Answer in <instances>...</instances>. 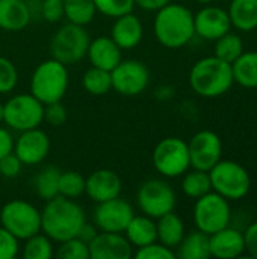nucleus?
Returning a JSON list of instances; mask_svg holds the SVG:
<instances>
[{
  "mask_svg": "<svg viewBox=\"0 0 257 259\" xmlns=\"http://www.w3.org/2000/svg\"><path fill=\"white\" fill-rule=\"evenodd\" d=\"M70 76L67 65L50 58L41 62L30 77V94H33L41 103L48 105L61 102L67 94Z\"/></svg>",
  "mask_w": 257,
  "mask_h": 259,
  "instance_id": "4",
  "label": "nucleus"
},
{
  "mask_svg": "<svg viewBox=\"0 0 257 259\" xmlns=\"http://www.w3.org/2000/svg\"><path fill=\"white\" fill-rule=\"evenodd\" d=\"M82 87L86 93L92 96H105L112 90L111 71L91 67L82 76Z\"/></svg>",
  "mask_w": 257,
  "mask_h": 259,
  "instance_id": "32",
  "label": "nucleus"
},
{
  "mask_svg": "<svg viewBox=\"0 0 257 259\" xmlns=\"http://www.w3.org/2000/svg\"><path fill=\"white\" fill-rule=\"evenodd\" d=\"M156 231H158V241L173 250L180 244L185 237V223L183 220L174 212H168L159 219H156Z\"/></svg>",
  "mask_w": 257,
  "mask_h": 259,
  "instance_id": "24",
  "label": "nucleus"
},
{
  "mask_svg": "<svg viewBox=\"0 0 257 259\" xmlns=\"http://www.w3.org/2000/svg\"><path fill=\"white\" fill-rule=\"evenodd\" d=\"M59 178H61L59 168L53 165L44 167L33 179L35 194L44 202L59 196Z\"/></svg>",
  "mask_w": 257,
  "mask_h": 259,
  "instance_id": "28",
  "label": "nucleus"
},
{
  "mask_svg": "<svg viewBox=\"0 0 257 259\" xmlns=\"http://www.w3.org/2000/svg\"><path fill=\"white\" fill-rule=\"evenodd\" d=\"M182 191L185 193V196L194 200L212 191L209 171H203L197 168H192L191 171L188 170L182 179Z\"/></svg>",
  "mask_w": 257,
  "mask_h": 259,
  "instance_id": "30",
  "label": "nucleus"
},
{
  "mask_svg": "<svg viewBox=\"0 0 257 259\" xmlns=\"http://www.w3.org/2000/svg\"><path fill=\"white\" fill-rule=\"evenodd\" d=\"M55 256L53 241L45 234H35L24 240L23 258L24 259H50Z\"/></svg>",
  "mask_w": 257,
  "mask_h": 259,
  "instance_id": "33",
  "label": "nucleus"
},
{
  "mask_svg": "<svg viewBox=\"0 0 257 259\" xmlns=\"http://www.w3.org/2000/svg\"><path fill=\"white\" fill-rule=\"evenodd\" d=\"M244 244H245V252L257 259V222L251 223L245 232H244Z\"/></svg>",
  "mask_w": 257,
  "mask_h": 259,
  "instance_id": "43",
  "label": "nucleus"
},
{
  "mask_svg": "<svg viewBox=\"0 0 257 259\" xmlns=\"http://www.w3.org/2000/svg\"><path fill=\"white\" fill-rule=\"evenodd\" d=\"M191 167L209 171L223 156V141L214 131H200L188 143Z\"/></svg>",
  "mask_w": 257,
  "mask_h": 259,
  "instance_id": "14",
  "label": "nucleus"
},
{
  "mask_svg": "<svg viewBox=\"0 0 257 259\" xmlns=\"http://www.w3.org/2000/svg\"><path fill=\"white\" fill-rule=\"evenodd\" d=\"M112 90L118 94L132 97L144 93L150 82L147 65L138 59H123L112 71Z\"/></svg>",
  "mask_w": 257,
  "mask_h": 259,
  "instance_id": "12",
  "label": "nucleus"
},
{
  "mask_svg": "<svg viewBox=\"0 0 257 259\" xmlns=\"http://www.w3.org/2000/svg\"><path fill=\"white\" fill-rule=\"evenodd\" d=\"M44 121V103L33 94H15L3 103V123L17 132L39 127Z\"/></svg>",
  "mask_w": 257,
  "mask_h": 259,
  "instance_id": "8",
  "label": "nucleus"
},
{
  "mask_svg": "<svg viewBox=\"0 0 257 259\" xmlns=\"http://www.w3.org/2000/svg\"><path fill=\"white\" fill-rule=\"evenodd\" d=\"M18 83V71L12 61L0 56V94H9Z\"/></svg>",
  "mask_w": 257,
  "mask_h": 259,
  "instance_id": "37",
  "label": "nucleus"
},
{
  "mask_svg": "<svg viewBox=\"0 0 257 259\" xmlns=\"http://www.w3.org/2000/svg\"><path fill=\"white\" fill-rule=\"evenodd\" d=\"M232 211L226 197L215 191L198 197L194 205V223L198 231L212 235L214 232L230 225Z\"/></svg>",
  "mask_w": 257,
  "mask_h": 259,
  "instance_id": "10",
  "label": "nucleus"
},
{
  "mask_svg": "<svg viewBox=\"0 0 257 259\" xmlns=\"http://www.w3.org/2000/svg\"><path fill=\"white\" fill-rule=\"evenodd\" d=\"M171 2L173 0H135V5L144 11H155L156 12L158 9H161L162 6H165Z\"/></svg>",
  "mask_w": 257,
  "mask_h": 259,
  "instance_id": "46",
  "label": "nucleus"
},
{
  "mask_svg": "<svg viewBox=\"0 0 257 259\" xmlns=\"http://www.w3.org/2000/svg\"><path fill=\"white\" fill-rule=\"evenodd\" d=\"M242 52H244V42L238 33L227 32L218 39H215L214 55L229 64H233L242 55Z\"/></svg>",
  "mask_w": 257,
  "mask_h": 259,
  "instance_id": "31",
  "label": "nucleus"
},
{
  "mask_svg": "<svg viewBox=\"0 0 257 259\" xmlns=\"http://www.w3.org/2000/svg\"><path fill=\"white\" fill-rule=\"evenodd\" d=\"M233 83L232 64L215 55L198 59L189 71L191 88L195 94L206 99H215L226 94Z\"/></svg>",
  "mask_w": 257,
  "mask_h": 259,
  "instance_id": "3",
  "label": "nucleus"
},
{
  "mask_svg": "<svg viewBox=\"0 0 257 259\" xmlns=\"http://www.w3.org/2000/svg\"><path fill=\"white\" fill-rule=\"evenodd\" d=\"M153 32L161 46L182 49L195 35L194 14L189 8L171 2L156 11Z\"/></svg>",
  "mask_w": 257,
  "mask_h": 259,
  "instance_id": "2",
  "label": "nucleus"
},
{
  "mask_svg": "<svg viewBox=\"0 0 257 259\" xmlns=\"http://www.w3.org/2000/svg\"><path fill=\"white\" fill-rule=\"evenodd\" d=\"M136 202L144 215H148L156 220L176 209L177 196L167 181L148 179L141 184Z\"/></svg>",
  "mask_w": 257,
  "mask_h": 259,
  "instance_id": "11",
  "label": "nucleus"
},
{
  "mask_svg": "<svg viewBox=\"0 0 257 259\" xmlns=\"http://www.w3.org/2000/svg\"><path fill=\"white\" fill-rule=\"evenodd\" d=\"M85 222L83 208L74 199L64 196L47 200L41 211V232L56 243L74 238Z\"/></svg>",
  "mask_w": 257,
  "mask_h": 259,
  "instance_id": "1",
  "label": "nucleus"
},
{
  "mask_svg": "<svg viewBox=\"0 0 257 259\" xmlns=\"http://www.w3.org/2000/svg\"><path fill=\"white\" fill-rule=\"evenodd\" d=\"M176 258L180 259H208L211 258L209 235L201 231L185 234L180 244L176 247Z\"/></svg>",
  "mask_w": 257,
  "mask_h": 259,
  "instance_id": "26",
  "label": "nucleus"
},
{
  "mask_svg": "<svg viewBox=\"0 0 257 259\" xmlns=\"http://www.w3.org/2000/svg\"><path fill=\"white\" fill-rule=\"evenodd\" d=\"M227 12L232 27L241 32L257 29V0H230Z\"/></svg>",
  "mask_w": 257,
  "mask_h": 259,
  "instance_id": "25",
  "label": "nucleus"
},
{
  "mask_svg": "<svg viewBox=\"0 0 257 259\" xmlns=\"http://www.w3.org/2000/svg\"><path fill=\"white\" fill-rule=\"evenodd\" d=\"M44 121L50 126H62L67 121V109L61 102L44 105Z\"/></svg>",
  "mask_w": 257,
  "mask_h": 259,
  "instance_id": "41",
  "label": "nucleus"
},
{
  "mask_svg": "<svg viewBox=\"0 0 257 259\" xmlns=\"http://www.w3.org/2000/svg\"><path fill=\"white\" fill-rule=\"evenodd\" d=\"M195 2H198L200 5H211L214 0H195Z\"/></svg>",
  "mask_w": 257,
  "mask_h": 259,
  "instance_id": "48",
  "label": "nucleus"
},
{
  "mask_svg": "<svg viewBox=\"0 0 257 259\" xmlns=\"http://www.w3.org/2000/svg\"><path fill=\"white\" fill-rule=\"evenodd\" d=\"M121 178L109 168H100L92 171L85 182V193L95 203L118 197L121 194Z\"/></svg>",
  "mask_w": 257,
  "mask_h": 259,
  "instance_id": "18",
  "label": "nucleus"
},
{
  "mask_svg": "<svg viewBox=\"0 0 257 259\" xmlns=\"http://www.w3.org/2000/svg\"><path fill=\"white\" fill-rule=\"evenodd\" d=\"M50 138L39 127L20 132L14 141V153L18 156L23 165H38L50 153Z\"/></svg>",
  "mask_w": 257,
  "mask_h": 259,
  "instance_id": "15",
  "label": "nucleus"
},
{
  "mask_svg": "<svg viewBox=\"0 0 257 259\" xmlns=\"http://www.w3.org/2000/svg\"><path fill=\"white\" fill-rule=\"evenodd\" d=\"M223 2H230V0H223Z\"/></svg>",
  "mask_w": 257,
  "mask_h": 259,
  "instance_id": "50",
  "label": "nucleus"
},
{
  "mask_svg": "<svg viewBox=\"0 0 257 259\" xmlns=\"http://www.w3.org/2000/svg\"><path fill=\"white\" fill-rule=\"evenodd\" d=\"M89 41L91 38L85 26L67 23L56 30L50 41L52 58L65 65L77 64L86 56Z\"/></svg>",
  "mask_w": 257,
  "mask_h": 259,
  "instance_id": "6",
  "label": "nucleus"
},
{
  "mask_svg": "<svg viewBox=\"0 0 257 259\" xmlns=\"http://www.w3.org/2000/svg\"><path fill=\"white\" fill-rule=\"evenodd\" d=\"M151 161L156 171L165 178L183 176L191 167L188 143L179 137H167L156 144Z\"/></svg>",
  "mask_w": 257,
  "mask_h": 259,
  "instance_id": "9",
  "label": "nucleus"
},
{
  "mask_svg": "<svg viewBox=\"0 0 257 259\" xmlns=\"http://www.w3.org/2000/svg\"><path fill=\"white\" fill-rule=\"evenodd\" d=\"M55 256L58 259H89V244L79 240L77 237L65 240L59 243Z\"/></svg>",
  "mask_w": 257,
  "mask_h": 259,
  "instance_id": "35",
  "label": "nucleus"
},
{
  "mask_svg": "<svg viewBox=\"0 0 257 259\" xmlns=\"http://www.w3.org/2000/svg\"><path fill=\"white\" fill-rule=\"evenodd\" d=\"M195 35L203 39L215 41L224 33L232 30V21L229 12L220 6L204 5L197 14H194Z\"/></svg>",
  "mask_w": 257,
  "mask_h": 259,
  "instance_id": "16",
  "label": "nucleus"
},
{
  "mask_svg": "<svg viewBox=\"0 0 257 259\" xmlns=\"http://www.w3.org/2000/svg\"><path fill=\"white\" fill-rule=\"evenodd\" d=\"M133 246L118 232H98L89 243V259H130Z\"/></svg>",
  "mask_w": 257,
  "mask_h": 259,
  "instance_id": "17",
  "label": "nucleus"
},
{
  "mask_svg": "<svg viewBox=\"0 0 257 259\" xmlns=\"http://www.w3.org/2000/svg\"><path fill=\"white\" fill-rule=\"evenodd\" d=\"M135 256L138 259H174L176 252L161 244L159 241H155L144 247H138V250L135 252Z\"/></svg>",
  "mask_w": 257,
  "mask_h": 259,
  "instance_id": "38",
  "label": "nucleus"
},
{
  "mask_svg": "<svg viewBox=\"0 0 257 259\" xmlns=\"http://www.w3.org/2000/svg\"><path fill=\"white\" fill-rule=\"evenodd\" d=\"M126 238L133 247H144L150 243L158 241V231L155 219L148 215H133L124 231Z\"/></svg>",
  "mask_w": 257,
  "mask_h": 259,
  "instance_id": "23",
  "label": "nucleus"
},
{
  "mask_svg": "<svg viewBox=\"0 0 257 259\" xmlns=\"http://www.w3.org/2000/svg\"><path fill=\"white\" fill-rule=\"evenodd\" d=\"M209 246L211 256L220 259H235L245 253L244 234L230 226L209 235Z\"/></svg>",
  "mask_w": 257,
  "mask_h": 259,
  "instance_id": "19",
  "label": "nucleus"
},
{
  "mask_svg": "<svg viewBox=\"0 0 257 259\" xmlns=\"http://www.w3.org/2000/svg\"><path fill=\"white\" fill-rule=\"evenodd\" d=\"M144 36V26L139 17L133 12L124 14L115 18V23L111 29V38L123 49L130 50L139 46Z\"/></svg>",
  "mask_w": 257,
  "mask_h": 259,
  "instance_id": "21",
  "label": "nucleus"
},
{
  "mask_svg": "<svg viewBox=\"0 0 257 259\" xmlns=\"http://www.w3.org/2000/svg\"><path fill=\"white\" fill-rule=\"evenodd\" d=\"M0 223L20 241L41 232V211L26 200L6 202L0 211Z\"/></svg>",
  "mask_w": 257,
  "mask_h": 259,
  "instance_id": "7",
  "label": "nucleus"
},
{
  "mask_svg": "<svg viewBox=\"0 0 257 259\" xmlns=\"http://www.w3.org/2000/svg\"><path fill=\"white\" fill-rule=\"evenodd\" d=\"M233 80L248 90L257 88V52H242V55L232 64Z\"/></svg>",
  "mask_w": 257,
  "mask_h": 259,
  "instance_id": "27",
  "label": "nucleus"
},
{
  "mask_svg": "<svg viewBox=\"0 0 257 259\" xmlns=\"http://www.w3.org/2000/svg\"><path fill=\"white\" fill-rule=\"evenodd\" d=\"M21 168H23V164L14 152L0 158V175L3 178L6 179L17 178L21 173Z\"/></svg>",
  "mask_w": 257,
  "mask_h": 259,
  "instance_id": "42",
  "label": "nucleus"
},
{
  "mask_svg": "<svg viewBox=\"0 0 257 259\" xmlns=\"http://www.w3.org/2000/svg\"><path fill=\"white\" fill-rule=\"evenodd\" d=\"M85 182L86 179L74 170L61 171L59 178V196L68 199H77L85 193Z\"/></svg>",
  "mask_w": 257,
  "mask_h": 259,
  "instance_id": "34",
  "label": "nucleus"
},
{
  "mask_svg": "<svg viewBox=\"0 0 257 259\" xmlns=\"http://www.w3.org/2000/svg\"><path fill=\"white\" fill-rule=\"evenodd\" d=\"M97 12L111 17V18H117L121 17L124 14L133 12L135 0H94Z\"/></svg>",
  "mask_w": 257,
  "mask_h": 259,
  "instance_id": "36",
  "label": "nucleus"
},
{
  "mask_svg": "<svg viewBox=\"0 0 257 259\" xmlns=\"http://www.w3.org/2000/svg\"><path fill=\"white\" fill-rule=\"evenodd\" d=\"M32 21L26 0H0V29L20 32Z\"/></svg>",
  "mask_w": 257,
  "mask_h": 259,
  "instance_id": "22",
  "label": "nucleus"
},
{
  "mask_svg": "<svg viewBox=\"0 0 257 259\" xmlns=\"http://www.w3.org/2000/svg\"><path fill=\"white\" fill-rule=\"evenodd\" d=\"M133 215H135L133 206L127 200L118 196L115 199L97 203L92 214V220L100 232L124 234Z\"/></svg>",
  "mask_w": 257,
  "mask_h": 259,
  "instance_id": "13",
  "label": "nucleus"
},
{
  "mask_svg": "<svg viewBox=\"0 0 257 259\" xmlns=\"http://www.w3.org/2000/svg\"><path fill=\"white\" fill-rule=\"evenodd\" d=\"M209 178L212 191L227 200L244 199L251 188V178L245 167L232 159H220L211 170Z\"/></svg>",
  "mask_w": 257,
  "mask_h": 259,
  "instance_id": "5",
  "label": "nucleus"
},
{
  "mask_svg": "<svg viewBox=\"0 0 257 259\" xmlns=\"http://www.w3.org/2000/svg\"><path fill=\"white\" fill-rule=\"evenodd\" d=\"M29 12H30V18H41V0H26Z\"/></svg>",
  "mask_w": 257,
  "mask_h": 259,
  "instance_id": "47",
  "label": "nucleus"
},
{
  "mask_svg": "<svg viewBox=\"0 0 257 259\" xmlns=\"http://www.w3.org/2000/svg\"><path fill=\"white\" fill-rule=\"evenodd\" d=\"M86 56L92 67L112 71L123 61V49L111 36H97L89 41Z\"/></svg>",
  "mask_w": 257,
  "mask_h": 259,
  "instance_id": "20",
  "label": "nucleus"
},
{
  "mask_svg": "<svg viewBox=\"0 0 257 259\" xmlns=\"http://www.w3.org/2000/svg\"><path fill=\"white\" fill-rule=\"evenodd\" d=\"M14 150V138L8 129L0 126V158Z\"/></svg>",
  "mask_w": 257,
  "mask_h": 259,
  "instance_id": "44",
  "label": "nucleus"
},
{
  "mask_svg": "<svg viewBox=\"0 0 257 259\" xmlns=\"http://www.w3.org/2000/svg\"><path fill=\"white\" fill-rule=\"evenodd\" d=\"M20 253V240L0 226V259H14Z\"/></svg>",
  "mask_w": 257,
  "mask_h": 259,
  "instance_id": "39",
  "label": "nucleus"
},
{
  "mask_svg": "<svg viewBox=\"0 0 257 259\" xmlns=\"http://www.w3.org/2000/svg\"><path fill=\"white\" fill-rule=\"evenodd\" d=\"M64 17V0H41V18L58 23Z\"/></svg>",
  "mask_w": 257,
  "mask_h": 259,
  "instance_id": "40",
  "label": "nucleus"
},
{
  "mask_svg": "<svg viewBox=\"0 0 257 259\" xmlns=\"http://www.w3.org/2000/svg\"><path fill=\"white\" fill-rule=\"evenodd\" d=\"M95 14L94 0H64V17L68 23L86 26L94 20Z\"/></svg>",
  "mask_w": 257,
  "mask_h": 259,
  "instance_id": "29",
  "label": "nucleus"
},
{
  "mask_svg": "<svg viewBox=\"0 0 257 259\" xmlns=\"http://www.w3.org/2000/svg\"><path fill=\"white\" fill-rule=\"evenodd\" d=\"M3 123V103L0 102V124Z\"/></svg>",
  "mask_w": 257,
  "mask_h": 259,
  "instance_id": "49",
  "label": "nucleus"
},
{
  "mask_svg": "<svg viewBox=\"0 0 257 259\" xmlns=\"http://www.w3.org/2000/svg\"><path fill=\"white\" fill-rule=\"evenodd\" d=\"M100 231L97 229V226L95 225H91V223H83L82 226H80V229H79V232H77V238L79 240H82V241H85L86 244H89L95 237H97V234H98Z\"/></svg>",
  "mask_w": 257,
  "mask_h": 259,
  "instance_id": "45",
  "label": "nucleus"
}]
</instances>
